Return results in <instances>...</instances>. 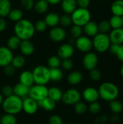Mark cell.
<instances>
[{
	"mask_svg": "<svg viewBox=\"0 0 123 124\" xmlns=\"http://www.w3.org/2000/svg\"><path fill=\"white\" fill-rule=\"evenodd\" d=\"M21 4L22 7L26 10H30L34 7V0H21Z\"/></svg>",
	"mask_w": 123,
	"mask_h": 124,
	"instance_id": "obj_47",
	"label": "cell"
},
{
	"mask_svg": "<svg viewBox=\"0 0 123 124\" xmlns=\"http://www.w3.org/2000/svg\"><path fill=\"white\" fill-rule=\"evenodd\" d=\"M38 105L39 108H41L42 109L46 111H51L56 107V102H54L53 100L47 97L43 100L38 102Z\"/></svg>",
	"mask_w": 123,
	"mask_h": 124,
	"instance_id": "obj_25",
	"label": "cell"
},
{
	"mask_svg": "<svg viewBox=\"0 0 123 124\" xmlns=\"http://www.w3.org/2000/svg\"><path fill=\"white\" fill-rule=\"evenodd\" d=\"M80 92L75 88H71L63 93L62 101L64 104L67 105H74L75 104L80 101Z\"/></svg>",
	"mask_w": 123,
	"mask_h": 124,
	"instance_id": "obj_8",
	"label": "cell"
},
{
	"mask_svg": "<svg viewBox=\"0 0 123 124\" xmlns=\"http://www.w3.org/2000/svg\"><path fill=\"white\" fill-rule=\"evenodd\" d=\"M62 89L57 86H52L48 89V97L56 102L62 100Z\"/></svg>",
	"mask_w": 123,
	"mask_h": 124,
	"instance_id": "obj_23",
	"label": "cell"
},
{
	"mask_svg": "<svg viewBox=\"0 0 123 124\" xmlns=\"http://www.w3.org/2000/svg\"></svg>",
	"mask_w": 123,
	"mask_h": 124,
	"instance_id": "obj_62",
	"label": "cell"
},
{
	"mask_svg": "<svg viewBox=\"0 0 123 124\" xmlns=\"http://www.w3.org/2000/svg\"><path fill=\"white\" fill-rule=\"evenodd\" d=\"M13 54L7 46H0V67H5L11 64Z\"/></svg>",
	"mask_w": 123,
	"mask_h": 124,
	"instance_id": "obj_14",
	"label": "cell"
},
{
	"mask_svg": "<svg viewBox=\"0 0 123 124\" xmlns=\"http://www.w3.org/2000/svg\"><path fill=\"white\" fill-rule=\"evenodd\" d=\"M61 62H62V60L57 55L51 56L48 59V61H47L48 65L50 68H59L61 65Z\"/></svg>",
	"mask_w": 123,
	"mask_h": 124,
	"instance_id": "obj_37",
	"label": "cell"
},
{
	"mask_svg": "<svg viewBox=\"0 0 123 124\" xmlns=\"http://www.w3.org/2000/svg\"><path fill=\"white\" fill-rule=\"evenodd\" d=\"M98 91L99 97L107 102L117 100L120 93L117 86L112 82H104L100 85Z\"/></svg>",
	"mask_w": 123,
	"mask_h": 124,
	"instance_id": "obj_3",
	"label": "cell"
},
{
	"mask_svg": "<svg viewBox=\"0 0 123 124\" xmlns=\"http://www.w3.org/2000/svg\"><path fill=\"white\" fill-rule=\"evenodd\" d=\"M1 124H17V118L15 115L6 113L1 116L0 119Z\"/></svg>",
	"mask_w": 123,
	"mask_h": 124,
	"instance_id": "obj_35",
	"label": "cell"
},
{
	"mask_svg": "<svg viewBox=\"0 0 123 124\" xmlns=\"http://www.w3.org/2000/svg\"><path fill=\"white\" fill-rule=\"evenodd\" d=\"M50 72V80L57 82L60 81L64 76V73L62 69L59 68H49Z\"/></svg>",
	"mask_w": 123,
	"mask_h": 124,
	"instance_id": "obj_28",
	"label": "cell"
},
{
	"mask_svg": "<svg viewBox=\"0 0 123 124\" xmlns=\"http://www.w3.org/2000/svg\"><path fill=\"white\" fill-rule=\"evenodd\" d=\"M49 4L46 0H37L34 4V9L38 14H44L49 9Z\"/></svg>",
	"mask_w": 123,
	"mask_h": 124,
	"instance_id": "obj_29",
	"label": "cell"
},
{
	"mask_svg": "<svg viewBox=\"0 0 123 124\" xmlns=\"http://www.w3.org/2000/svg\"><path fill=\"white\" fill-rule=\"evenodd\" d=\"M3 100H4V97H3V95L0 93V106L1 105V104H2V102H3Z\"/></svg>",
	"mask_w": 123,
	"mask_h": 124,
	"instance_id": "obj_56",
	"label": "cell"
},
{
	"mask_svg": "<svg viewBox=\"0 0 123 124\" xmlns=\"http://www.w3.org/2000/svg\"><path fill=\"white\" fill-rule=\"evenodd\" d=\"M75 46L77 49L82 52H88L93 48L92 40L88 36H81L75 40Z\"/></svg>",
	"mask_w": 123,
	"mask_h": 124,
	"instance_id": "obj_10",
	"label": "cell"
},
{
	"mask_svg": "<svg viewBox=\"0 0 123 124\" xmlns=\"http://www.w3.org/2000/svg\"><path fill=\"white\" fill-rule=\"evenodd\" d=\"M49 4H53V5H56L58 4L59 3H61L62 0H46Z\"/></svg>",
	"mask_w": 123,
	"mask_h": 124,
	"instance_id": "obj_54",
	"label": "cell"
},
{
	"mask_svg": "<svg viewBox=\"0 0 123 124\" xmlns=\"http://www.w3.org/2000/svg\"><path fill=\"white\" fill-rule=\"evenodd\" d=\"M34 83L39 85H46L50 80L49 68L44 65H38L32 71Z\"/></svg>",
	"mask_w": 123,
	"mask_h": 124,
	"instance_id": "obj_5",
	"label": "cell"
},
{
	"mask_svg": "<svg viewBox=\"0 0 123 124\" xmlns=\"http://www.w3.org/2000/svg\"><path fill=\"white\" fill-rule=\"evenodd\" d=\"M19 48H20L22 54L25 56H30V55L33 54L35 51L34 45L30 40L21 41Z\"/></svg>",
	"mask_w": 123,
	"mask_h": 124,
	"instance_id": "obj_17",
	"label": "cell"
},
{
	"mask_svg": "<svg viewBox=\"0 0 123 124\" xmlns=\"http://www.w3.org/2000/svg\"><path fill=\"white\" fill-rule=\"evenodd\" d=\"M30 90V87L27 86L21 83H17L14 85L13 87V94L20 98L25 97L26 96L28 95Z\"/></svg>",
	"mask_w": 123,
	"mask_h": 124,
	"instance_id": "obj_18",
	"label": "cell"
},
{
	"mask_svg": "<svg viewBox=\"0 0 123 124\" xmlns=\"http://www.w3.org/2000/svg\"><path fill=\"white\" fill-rule=\"evenodd\" d=\"M74 110L78 115H84L88 111V106L87 105L81 101H79L76 104L74 105Z\"/></svg>",
	"mask_w": 123,
	"mask_h": 124,
	"instance_id": "obj_34",
	"label": "cell"
},
{
	"mask_svg": "<svg viewBox=\"0 0 123 124\" xmlns=\"http://www.w3.org/2000/svg\"><path fill=\"white\" fill-rule=\"evenodd\" d=\"M59 23L62 25V27H69L72 23L71 15L66 13L62 15L59 18Z\"/></svg>",
	"mask_w": 123,
	"mask_h": 124,
	"instance_id": "obj_39",
	"label": "cell"
},
{
	"mask_svg": "<svg viewBox=\"0 0 123 124\" xmlns=\"http://www.w3.org/2000/svg\"><path fill=\"white\" fill-rule=\"evenodd\" d=\"M70 33L71 35L73 38L75 39H78L80 36H82V33H83V29L81 26L79 25H73L71 27L70 29Z\"/></svg>",
	"mask_w": 123,
	"mask_h": 124,
	"instance_id": "obj_40",
	"label": "cell"
},
{
	"mask_svg": "<svg viewBox=\"0 0 123 124\" xmlns=\"http://www.w3.org/2000/svg\"><path fill=\"white\" fill-rule=\"evenodd\" d=\"M88 110L89 112L94 115L99 113L101 111V105L98 102H94L90 103L89 106L88 107Z\"/></svg>",
	"mask_w": 123,
	"mask_h": 124,
	"instance_id": "obj_41",
	"label": "cell"
},
{
	"mask_svg": "<svg viewBox=\"0 0 123 124\" xmlns=\"http://www.w3.org/2000/svg\"><path fill=\"white\" fill-rule=\"evenodd\" d=\"M108 118L106 116H100L99 117H98L96 121H95V124H104L107 121H108Z\"/></svg>",
	"mask_w": 123,
	"mask_h": 124,
	"instance_id": "obj_51",
	"label": "cell"
},
{
	"mask_svg": "<svg viewBox=\"0 0 123 124\" xmlns=\"http://www.w3.org/2000/svg\"><path fill=\"white\" fill-rule=\"evenodd\" d=\"M120 44H112L111 43V44L109 46V50L110 51L111 54L116 55L118 50H119V49H120Z\"/></svg>",
	"mask_w": 123,
	"mask_h": 124,
	"instance_id": "obj_50",
	"label": "cell"
},
{
	"mask_svg": "<svg viewBox=\"0 0 123 124\" xmlns=\"http://www.w3.org/2000/svg\"><path fill=\"white\" fill-rule=\"evenodd\" d=\"M20 83L29 87L32 86L34 84L32 72L29 70L22 71L20 75Z\"/></svg>",
	"mask_w": 123,
	"mask_h": 124,
	"instance_id": "obj_19",
	"label": "cell"
},
{
	"mask_svg": "<svg viewBox=\"0 0 123 124\" xmlns=\"http://www.w3.org/2000/svg\"><path fill=\"white\" fill-rule=\"evenodd\" d=\"M59 18L60 16L55 12H50L47 14L45 17L44 21L46 22L47 26L54 28L58 25L59 23Z\"/></svg>",
	"mask_w": 123,
	"mask_h": 124,
	"instance_id": "obj_22",
	"label": "cell"
},
{
	"mask_svg": "<svg viewBox=\"0 0 123 124\" xmlns=\"http://www.w3.org/2000/svg\"><path fill=\"white\" fill-rule=\"evenodd\" d=\"M4 73H5L7 76H13V75L14 74V73H15V68H14L11 64H9V65H8L4 67Z\"/></svg>",
	"mask_w": 123,
	"mask_h": 124,
	"instance_id": "obj_48",
	"label": "cell"
},
{
	"mask_svg": "<svg viewBox=\"0 0 123 124\" xmlns=\"http://www.w3.org/2000/svg\"><path fill=\"white\" fill-rule=\"evenodd\" d=\"M21 40L17 36H12L7 40V47L11 50H15L20 47Z\"/></svg>",
	"mask_w": 123,
	"mask_h": 124,
	"instance_id": "obj_31",
	"label": "cell"
},
{
	"mask_svg": "<svg viewBox=\"0 0 123 124\" xmlns=\"http://www.w3.org/2000/svg\"><path fill=\"white\" fill-rule=\"evenodd\" d=\"M34 26H35L36 31H37L38 32H43L46 30V28H47V25H46V22L44 21V20H38L36 23V24L34 25Z\"/></svg>",
	"mask_w": 123,
	"mask_h": 124,
	"instance_id": "obj_43",
	"label": "cell"
},
{
	"mask_svg": "<svg viewBox=\"0 0 123 124\" xmlns=\"http://www.w3.org/2000/svg\"><path fill=\"white\" fill-rule=\"evenodd\" d=\"M109 108L113 113L119 114L123 111V105L120 101L115 100L109 102Z\"/></svg>",
	"mask_w": 123,
	"mask_h": 124,
	"instance_id": "obj_32",
	"label": "cell"
},
{
	"mask_svg": "<svg viewBox=\"0 0 123 124\" xmlns=\"http://www.w3.org/2000/svg\"><path fill=\"white\" fill-rule=\"evenodd\" d=\"M90 78L92 81H98L101 79V73L99 70H98L96 68L90 70Z\"/></svg>",
	"mask_w": 123,
	"mask_h": 124,
	"instance_id": "obj_42",
	"label": "cell"
},
{
	"mask_svg": "<svg viewBox=\"0 0 123 124\" xmlns=\"http://www.w3.org/2000/svg\"><path fill=\"white\" fill-rule=\"evenodd\" d=\"M62 9L66 14L71 15L77 8L76 0H62Z\"/></svg>",
	"mask_w": 123,
	"mask_h": 124,
	"instance_id": "obj_21",
	"label": "cell"
},
{
	"mask_svg": "<svg viewBox=\"0 0 123 124\" xmlns=\"http://www.w3.org/2000/svg\"><path fill=\"white\" fill-rule=\"evenodd\" d=\"M83 80V74L78 70L72 71L67 76V81L70 84L75 86L79 84Z\"/></svg>",
	"mask_w": 123,
	"mask_h": 124,
	"instance_id": "obj_24",
	"label": "cell"
},
{
	"mask_svg": "<svg viewBox=\"0 0 123 124\" xmlns=\"http://www.w3.org/2000/svg\"><path fill=\"white\" fill-rule=\"evenodd\" d=\"M25 64V58L22 55H16L13 57L11 65L16 68H21Z\"/></svg>",
	"mask_w": 123,
	"mask_h": 124,
	"instance_id": "obj_33",
	"label": "cell"
},
{
	"mask_svg": "<svg viewBox=\"0 0 123 124\" xmlns=\"http://www.w3.org/2000/svg\"><path fill=\"white\" fill-rule=\"evenodd\" d=\"M99 62V58L94 52H87L83 58V65L87 70H91L96 68Z\"/></svg>",
	"mask_w": 123,
	"mask_h": 124,
	"instance_id": "obj_9",
	"label": "cell"
},
{
	"mask_svg": "<svg viewBox=\"0 0 123 124\" xmlns=\"http://www.w3.org/2000/svg\"><path fill=\"white\" fill-rule=\"evenodd\" d=\"M74 47L70 44H64L57 50V56L61 60L70 59L74 54Z\"/></svg>",
	"mask_w": 123,
	"mask_h": 124,
	"instance_id": "obj_15",
	"label": "cell"
},
{
	"mask_svg": "<svg viewBox=\"0 0 123 124\" xmlns=\"http://www.w3.org/2000/svg\"><path fill=\"white\" fill-rule=\"evenodd\" d=\"M77 6L81 8H88L90 5L91 0H76Z\"/></svg>",
	"mask_w": 123,
	"mask_h": 124,
	"instance_id": "obj_49",
	"label": "cell"
},
{
	"mask_svg": "<svg viewBox=\"0 0 123 124\" xmlns=\"http://www.w3.org/2000/svg\"><path fill=\"white\" fill-rule=\"evenodd\" d=\"M111 28L113 29L115 28H119L123 27V18L122 17L117 16V15H113L110 20H109Z\"/></svg>",
	"mask_w": 123,
	"mask_h": 124,
	"instance_id": "obj_36",
	"label": "cell"
},
{
	"mask_svg": "<svg viewBox=\"0 0 123 124\" xmlns=\"http://www.w3.org/2000/svg\"><path fill=\"white\" fill-rule=\"evenodd\" d=\"M1 114H0V119H1Z\"/></svg>",
	"mask_w": 123,
	"mask_h": 124,
	"instance_id": "obj_60",
	"label": "cell"
},
{
	"mask_svg": "<svg viewBox=\"0 0 123 124\" xmlns=\"http://www.w3.org/2000/svg\"><path fill=\"white\" fill-rule=\"evenodd\" d=\"M122 18H123V16L122 17Z\"/></svg>",
	"mask_w": 123,
	"mask_h": 124,
	"instance_id": "obj_59",
	"label": "cell"
},
{
	"mask_svg": "<svg viewBox=\"0 0 123 124\" xmlns=\"http://www.w3.org/2000/svg\"><path fill=\"white\" fill-rule=\"evenodd\" d=\"M93 47L99 53H104L109 50L111 41L109 36L107 33H99L95 36L92 41Z\"/></svg>",
	"mask_w": 123,
	"mask_h": 124,
	"instance_id": "obj_6",
	"label": "cell"
},
{
	"mask_svg": "<svg viewBox=\"0 0 123 124\" xmlns=\"http://www.w3.org/2000/svg\"><path fill=\"white\" fill-rule=\"evenodd\" d=\"M49 124H64L62 118L58 115H51L49 118Z\"/></svg>",
	"mask_w": 123,
	"mask_h": 124,
	"instance_id": "obj_46",
	"label": "cell"
},
{
	"mask_svg": "<svg viewBox=\"0 0 123 124\" xmlns=\"http://www.w3.org/2000/svg\"><path fill=\"white\" fill-rule=\"evenodd\" d=\"M8 17H9V19L10 20L16 23V22L22 19L23 13H22V11L21 9L15 8V9H11V11L9 12V13L8 15Z\"/></svg>",
	"mask_w": 123,
	"mask_h": 124,
	"instance_id": "obj_30",
	"label": "cell"
},
{
	"mask_svg": "<svg viewBox=\"0 0 123 124\" xmlns=\"http://www.w3.org/2000/svg\"><path fill=\"white\" fill-rule=\"evenodd\" d=\"M14 31L15 36H17L21 41L23 40H30L35 34V26L34 24L27 20L22 19L17 22H16Z\"/></svg>",
	"mask_w": 123,
	"mask_h": 124,
	"instance_id": "obj_1",
	"label": "cell"
},
{
	"mask_svg": "<svg viewBox=\"0 0 123 124\" xmlns=\"http://www.w3.org/2000/svg\"><path fill=\"white\" fill-rule=\"evenodd\" d=\"M72 23L74 25L83 27L91 20V12L88 8L77 7L75 10L70 15Z\"/></svg>",
	"mask_w": 123,
	"mask_h": 124,
	"instance_id": "obj_4",
	"label": "cell"
},
{
	"mask_svg": "<svg viewBox=\"0 0 123 124\" xmlns=\"http://www.w3.org/2000/svg\"><path fill=\"white\" fill-rule=\"evenodd\" d=\"M38 102L33 99L28 97H25L22 99V110L28 115L35 114L38 109Z\"/></svg>",
	"mask_w": 123,
	"mask_h": 124,
	"instance_id": "obj_11",
	"label": "cell"
},
{
	"mask_svg": "<svg viewBox=\"0 0 123 124\" xmlns=\"http://www.w3.org/2000/svg\"><path fill=\"white\" fill-rule=\"evenodd\" d=\"M111 11L113 15L123 16V0H115L111 5Z\"/></svg>",
	"mask_w": 123,
	"mask_h": 124,
	"instance_id": "obj_26",
	"label": "cell"
},
{
	"mask_svg": "<svg viewBox=\"0 0 123 124\" xmlns=\"http://www.w3.org/2000/svg\"><path fill=\"white\" fill-rule=\"evenodd\" d=\"M120 74H121V76H122V77H123V65H122L121 68H120Z\"/></svg>",
	"mask_w": 123,
	"mask_h": 124,
	"instance_id": "obj_57",
	"label": "cell"
},
{
	"mask_svg": "<svg viewBox=\"0 0 123 124\" xmlns=\"http://www.w3.org/2000/svg\"><path fill=\"white\" fill-rule=\"evenodd\" d=\"M98 28H99V33H107L109 32L112 28L108 20H105L101 21L99 23Z\"/></svg>",
	"mask_w": 123,
	"mask_h": 124,
	"instance_id": "obj_38",
	"label": "cell"
},
{
	"mask_svg": "<svg viewBox=\"0 0 123 124\" xmlns=\"http://www.w3.org/2000/svg\"><path fill=\"white\" fill-rule=\"evenodd\" d=\"M50 39L54 42H61L66 38L67 33L62 27H54L49 33Z\"/></svg>",
	"mask_w": 123,
	"mask_h": 124,
	"instance_id": "obj_12",
	"label": "cell"
},
{
	"mask_svg": "<svg viewBox=\"0 0 123 124\" xmlns=\"http://www.w3.org/2000/svg\"><path fill=\"white\" fill-rule=\"evenodd\" d=\"M100 1H103V0H100Z\"/></svg>",
	"mask_w": 123,
	"mask_h": 124,
	"instance_id": "obj_61",
	"label": "cell"
},
{
	"mask_svg": "<svg viewBox=\"0 0 123 124\" xmlns=\"http://www.w3.org/2000/svg\"><path fill=\"white\" fill-rule=\"evenodd\" d=\"M61 65L62 68L65 70H70L73 68V62L70 59H65L62 60L61 62Z\"/></svg>",
	"mask_w": 123,
	"mask_h": 124,
	"instance_id": "obj_44",
	"label": "cell"
},
{
	"mask_svg": "<svg viewBox=\"0 0 123 124\" xmlns=\"http://www.w3.org/2000/svg\"><path fill=\"white\" fill-rule=\"evenodd\" d=\"M12 9V5L9 0H0V17L8 16Z\"/></svg>",
	"mask_w": 123,
	"mask_h": 124,
	"instance_id": "obj_27",
	"label": "cell"
},
{
	"mask_svg": "<svg viewBox=\"0 0 123 124\" xmlns=\"http://www.w3.org/2000/svg\"><path fill=\"white\" fill-rule=\"evenodd\" d=\"M1 106L5 113L18 114L22 110V99L13 94L4 99Z\"/></svg>",
	"mask_w": 123,
	"mask_h": 124,
	"instance_id": "obj_2",
	"label": "cell"
},
{
	"mask_svg": "<svg viewBox=\"0 0 123 124\" xmlns=\"http://www.w3.org/2000/svg\"><path fill=\"white\" fill-rule=\"evenodd\" d=\"M28 96L36 102H39L48 97V88L46 85L36 84L30 87Z\"/></svg>",
	"mask_w": 123,
	"mask_h": 124,
	"instance_id": "obj_7",
	"label": "cell"
},
{
	"mask_svg": "<svg viewBox=\"0 0 123 124\" xmlns=\"http://www.w3.org/2000/svg\"><path fill=\"white\" fill-rule=\"evenodd\" d=\"M116 56H117V57L118 58L119 60L123 62V44L120 45V49H119V50H118Z\"/></svg>",
	"mask_w": 123,
	"mask_h": 124,
	"instance_id": "obj_52",
	"label": "cell"
},
{
	"mask_svg": "<svg viewBox=\"0 0 123 124\" xmlns=\"http://www.w3.org/2000/svg\"><path fill=\"white\" fill-rule=\"evenodd\" d=\"M110 121L112 122H118L120 121V118L117 116H114L110 118Z\"/></svg>",
	"mask_w": 123,
	"mask_h": 124,
	"instance_id": "obj_55",
	"label": "cell"
},
{
	"mask_svg": "<svg viewBox=\"0 0 123 124\" xmlns=\"http://www.w3.org/2000/svg\"><path fill=\"white\" fill-rule=\"evenodd\" d=\"M75 124V123H67V124Z\"/></svg>",
	"mask_w": 123,
	"mask_h": 124,
	"instance_id": "obj_58",
	"label": "cell"
},
{
	"mask_svg": "<svg viewBox=\"0 0 123 124\" xmlns=\"http://www.w3.org/2000/svg\"><path fill=\"white\" fill-rule=\"evenodd\" d=\"M112 44L122 45L123 44V28L112 29L109 35Z\"/></svg>",
	"mask_w": 123,
	"mask_h": 124,
	"instance_id": "obj_16",
	"label": "cell"
},
{
	"mask_svg": "<svg viewBox=\"0 0 123 124\" xmlns=\"http://www.w3.org/2000/svg\"><path fill=\"white\" fill-rule=\"evenodd\" d=\"M7 27V23L3 17H0V32H2L5 30Z\"/></svg>",
	"mask_w": 123,
	"mask_h": 124,
	"instance_id": "obj_53",
	"label": "cell"
},
{
	"mask_svg": "<svg viewBox=\"0 0 123 124\" xmlns=\"http://www.w3.org/2000/svg\"><path fill=\"white\" fill-rule=\"evenodd\" d=\"M82 97L84 99V100L88 103L97 102L99 99V91L98 89L92 86L87 87L83 90L82 93Z\"/></svg>",
	"mask_w": 123,
	"mask_h": 124,
	"instance_id": "obj_13",
	"label": "cell"
},
{
	"mask_svg": "<svg viewBox=\"0 0 123 124\" xmlns=\"http://www.w3.org/2000/svg\"><path fill=\"white\" fill-rule=\"evenodd\" d=\"M83 31H84L85 33L88 36H90V37H94L97 33H99L98 24H96L95 22L91 21V20L83 26Z\"/></svg>",
	"mask_w": 123,
	"mask_h": 124,
	"instance_id": "obj_20",
	"label": "cell"
},
{
	"mask_svg": "<svg viewBox=\"0 0 123 124\" xmlns=\"http://www.w3.org/2000/svg\"><path fill=\"white\" fill-rule=\"evenodd\" d=\"M3 97H7L13 94V88L9 85H4L1 88V93Z\"/></svg>",
	"mask_w": 123,
	"mask_h": 124,
	"instance_id": "obj_45",
	"label": "cell"
}]
</instances>
